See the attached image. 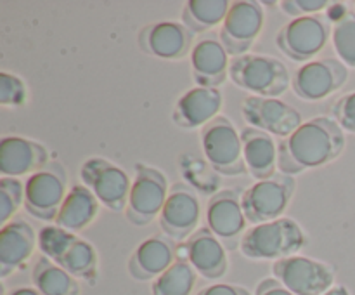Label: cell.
<instances>
[{
    "label": "cell",
    "mask_w": 355,
    "mask_h": 295,
    "mask_svg": "<svg viewBox=\"0 0 355 295\" xmlns=\"http://www.w3.org/2000/svg\"><path fill=\"white\" fill-rule=\"evenodd\" d=\"M83 186L89 187L101 205L111 212L127 210L132 183L123 169L106 158H89L80 169Z\"/></svg>",
    "instance_id": "obj_9"
},
{
    "label": "cell",
    "mask_w": 355,
    "mask_h": 295,
    "mask_svg": "<svg viewBox=\"0 0 355 295\" xmlns=\"http://www.w3.org/2000/svg\"><path fill=\"white\" fill-rule=\"evenodd\" d=\"M322 295H350V292L347 290V287H343V285H336V287H331Z\"/></svg>",
    "instance_id": "obj_37"
},
{
    "label": "cell",
    "mask_w": 355,
    "mask_h": 295,
    "mask_svg": "<svg viewBox=\"0 0 355 295\" xmlns=\"http://www.w3.org/2000/svg\"><path fill=\"white\" fill-rule=\"evenodd\" d=\"M229 65V54L217 33L200 37L191 51V71L198 87L217 89L227 80Z\"/></svg>",
    "instance_id": "obj_18"
},
{
    "label": "cell",
    "mask_w": 355,
    "mask_h": 295,
    "mask_svg": "<svg viewBox=\"0 0 355 295\" xmlns=\"http://www.w3.org/2000/svg\"><path fill=\"white\" fill-rule=\"evenodd\" d=\"M329 33H331L329 23L322 17H297L277 31L276 44L291 61L311 62V59L324 49Z\"/></svg>",
    "instance_id": "obj_12"
},
{
    "label": "cell",
    "mask_w": 355,
    "mask_h": 295,
    "mask_svg": "<svg viewBox=\"0 0 355 295\" xmlns=\"http://www.w3.org/2000/svg\"><path fill=\"white\" fill-rule=\"evenodd\" d=\"M201 146L215 172L227 177L241 176L246 172L241 134L236 132L232 121L224 115H218L215 120L201 128Z\"/></svg>",
    "instance_id": "obj_6"
},
{
    "label": "cell",
    "mask_w": 355,
    "mask_h": 295,
    "mask_svg": "<svg viewBox=\"0 0 355 295\" xmlns=\"http://www.w3.org/2000/svg\"><path fill=\"white\" fill-rule=\"evenodd\" d=\"M241 111L252 127L283 139L293 134L304 124L298 110L277 97L248 96L243 101Z\"/></svg>",
    "instance_id": "obj_15"
},
{
    "label": "cell",
    "mask_w": 355,
    "mask_h": 295,
    "mask_svg": "<svg viewBox=\"0 0 355 295\" xmlns=\"http://www.w3.org/2000/svg\"><path fill=\"white\" fill-rule=\"evenodd\" d=\"M186 259L198 274L207 280H218L227 273V253L217 236L207 228H200L187 238Z\"/></svg>",
    "instance_id": "obj_21"
},
{
    "label": "cell",
    "mask_w": 355,
    "mask_h": 295,
    "mask_svg": "<svg viewBox=\"0 0 355 295\" xmlns=\"http://www.w3.org/2000/svg\"><path fill=\"white\" fill-rule=\"evenodd\" d=\"M24 205V184L14 177L0 179V222L7 224Z\"/></svg>",
    "instance_id": "obj_30"
},
{
    "label": "cell",
    "mask_w": 355,
    "mask_h": 295,
    "mask_svg": "<svg viewBox=\"0 0 355 295\" xmlns=\"http://www.w3.org/2000/svg\"><path fill=\"white\" fill-rule=\"evenodd\" d=\"M241 144L250 176L259 180L276 176L279 151L272 135L255 127H246L241 130Z\"/></svg>",
    "instance_id": "obj_23"
},
{
    "label": "cell",
    "mask_w": 355,
    "mask_h": 295,
    "mask_svg": "<svg viewBox=\"0 0 355 295\" xmlns=\"http://www.w3.org/2000/svg\"><path fill=\"white\" fill-rule=\"evenodd\" d=\"M224 97L218 89L193 87L177 99L172 120L180 128L205 127L218 117Z\"/></svg>",
    "instance_id": "obj_20"
},
{
    "label": "cell",
    "mask_w": 355,
    "mask_h": 295,
    "mask_svg": "<svg viewBox=\"0 0 355 295\" xmlns=\"http://www.w3.org/2000/svg\"><path fill=\"white\" fill-rule=\"evenodd\" d=\"M200 200L191 186L177 183L170 187L163 210L159 214V228L175 239L189 238L200 222Z\"/></svg>",
    "instance_id": "obj_17"
},
{
    "label": "cell",
    "mask_w": 355,
    "mask_h": 295,
    "mask_svg": "<svg viewBox=\"0 0 355 295\" xmlns=\"http://www.w3.org/2000/svg\"><path fill=\"white\" fill-rule=\"evenodd\" d=\"M196 271L186 257H179L162 276L153 281V295H191L196 285Z\"/></svg>",
    "instance_id": "obj_28"
},
{
    "label": "cell",
    "mask_w": 355,
    "mask_h": 295,
    "mask_svg": "<svg viewBox=\"0 0 355 295\" xmlns=\"http://www.w3.org/2000/svg\"><path fill=\"white\" fill-rule=\"evenodd\" d=\"M243 191L222 189L210 198L207 205L208 229L227 250H236L246 229V215L243 212Z\"/></svg>",
    "instance_id": "obj_13"
},
{
    "label": "cell",
    "mask_w": 355,
    "mask_h": 295,
    "mask_svg": "<svg viewBox=\"0 0 355 295\" xmlns=\"http://www.w3.org/2000/svg\"><path fill=\"white\" fill-rule=\"evenodd\" d=\"M345 148L343 128L333 118L314 117L304 121L277 144V169L284 176L300 174L331 163Z\"/></svg>",
    "instance_id": "obj_1"
},
{
    "label": "cell",
    "mask_w": 355,
    "mask_h": 295,
    "mask_svg": "<svg viewBox=\"0 0 355 295\" xmlns=\"http://www.w3.org/2000/svg\"><path fill=\"white\" fill-rule=\"evenodd\" d=\"M175 260V250L172 243L163 238H149L142 242L130 255L128 273L137 281L156 280Z\"/></svg>",
    "instance_id": "obj_24"
},
{
    "label": "cell",
    "mask_w": 355,
    "mask_h": 295,
    "mask_svg": "<svg viewBox=\"0 0 355 295\" xmlns=\"http://www.w3.org/2000/svg\"><path fill=\"white\" fill-rule=\"evenodd\" d=\"M297 189V180L291 176L276 174L266 180L243 191V212L250 224H263V222L281 219L290 205Z\"/></svg>",
    "instance_id": "obj_7"
},
{
    "label": "cell",
    "mask_w": 355,
    "mask_h": 295,
    "mask_svg": "<svg viewBox=\"0 0 355 295\" xmlns=\"http://www.w3.org/2000/svg\"><path fill=\"white\" fill-rule=\"evenodd\" d=\"M9 295H42L37 288H31V287H19V288H14L12 292H9Z\"/></svg>",
    "instance_id": "obj_36"
},
{
    "label": "cell",
    "mask_w": 355,
    "mask_h": 295,
    "mask_svg": "<svg viewBox=\"0 0 355 295\" xmlns=\"http://www.w3.org/2000/svg\"><path fill=\"white\" fill-rule=\"evenodd\" d=\"M166 177L158 169L148 165H135V179L125 215L135 226H148L159 217L168 196Z\"/></svg>",
    "instance_id": "obj_10"
},
{
    "label": "cell",
    "mask_w": 355,
    "mask_h": 295,
    "mask_svg": "<svg viewBox=\"0 0 355 295\" xmlns=\"http://www.w3.org/2000/svg\"><path fill=\"white\" fill-rule=\"evenodd\" d=\"M31 281L42 295H78L80 285L75 276L42 255L31 271Z\"/></svg>",
    "instance_id": "obj_26"
},
{
    "label": "cell",
    "mask_w": 355,
    "mask_h": 295,
    "mask_svg": "<svg viewBox=\"0 0 355 295\" xmlns=\"http://www.w3.org/2000/svg\"><path fill=\"white\" fill-rule=\"evenodd\" d=\"M231 3L227 0H189L184 3L182 23L194 35L203 33L218 23H224Z\"/></svg>",
    "instance_id": "obj_27"
},
{
    "label": "cell",
    "mask_w": 355,
    "mask_h": 295,
    "mask_svg": "<svg viewBox=\"0 0 355 295\" xmlns=\"http://www.w3.org/2000/svg\"><path fill=\"white\" fill-rule=\"evenodd\" d=\"M349 80V68L336 58H322L305 62L297 69L291 87L304 101H321L342 89Z\"/></svg>",
    "instance_id": "obj_14"
},
{
    "label": "cell",
    "mask_w": 355,
    "mask_h": 295,
    "mask_svg": "<svg viewBox=\"0 0 355 295\" xmlns=\"http://www.w3.org/2000/svg\"><path fill=\"white\" fill-rule=\"evenodd\" d=\"M333 118L343 132L355 134V90L342 96L333 104Z\"/></svg>",
    "instance_id": "obj_32"
},
{
    "label": "cell",
    "mask_w": 355,
    "mask_h": 295,
    "mask_svg": "<svg viewBox=\"0 0 355 295\" xmlns=\"http://www.w3.org/2000/svg\"><path fill=\"white\" fill-rule=\"evenodd\" d=\"M255 295H293L286 287L279 283L276 278H266L257 285Z\"/></svg>",
    "instance_id": "obj_35"
},
{
    "label": "cell",
    "mask_w": 355,
    "mask_h": 295,
    "mask_svg": "<svg viewBox=\"0 0 355 295\" xmlns=\"http://www.w3.org/2000/svg\"><path fill=\"white\" fill-rule=\"evenodd\" d=\"M263 23H266V12H263L262 3L257 0L232 2L218 31V37L227 54L234 58L248 54V51L262 33Z\"/></svg>",
    "instance_id": "obj_11"
},
{
    "label": "cell",
    "mask_w": 355,
    "mask_h": 295,
    "mask_svg": "<svg viewBox=\"0 0 355 295\" xmlns=\"http://www.w3.org/2000/svg\"><path fill=\"white\" fill-rule=\"evenodd\" d=\"M229 78L236 87L259 97H277L288 90L291 75L286 65L272 56L243 54L232 58Z\"/></svg>",
    "instance_id": "obj_4"
},
{
    "label": "cell",
    "mask_w": 355,
    "mask_h": 295,
    "mask_svg": "<svg viewBox=\"0 0 355 295\" xmlns=\"http://www.w3.org/2000/svg\"><path fill=\"white\" fill-rule=\"evenodd\" d=\"M307 243L300 224L290 217L253 226L243 235L239 250L252 260H281L297 255Z\"/></svg>",
    "instance_id": "obj_2"
},
{
    "label": "cell",
    "mask_w": 355,
    "mask_h": 295,
    "mask_svg": "<svg viewBox=\"0 0 355 295\" xmlns=\"http://www.w3.org/2000/svg\"><path fill=\"white\" fill-rule=\"evenodd\" d=\"M38 243L31 224L23 217H14L0 231V276L7 278L19 269L33 253Z\"/></svg>",
    "instance_id": "obj_22"
},
{
    "label": "cell",
    "mask_w": 355,
    "mask_h": 295,
    "mask_svg": "<svg viewBox=\"0 0 355 295\" xmlns=\"http://www.w3.org/2000/svg\"><path fill=\"white\" fill-rule=\"evenodd\" d=\"M194 33L180 21H156L141 30L137 44L148 56L177 61L193 51Z\"/></svg>",
    "instance_id": "obj_16"
},
{
    "label": "cell",
    "mask_w": 355,
    "mask_h": 295,
    "mask_svg": "<svg viewBox=\"0 0 355 295\" xmlns=\"http://www.w3.org/2000/svg\"><path fill=\"white\" fill-rule=\"evenodd\" d=\"M49 151L31 139L9 135L0 141V174L2 177L31 176L49 165Z\"/></svg>",
    "instance_id": "obj_19"
},
{
    "label": "cell",
    "mask_w": 355,
    "mask_h": 295,
    "mask_svg": "<svg viewBox=\"0 0 355 295\" xmlns=\"http://www.w3.org/2000/svg\"><path fill=\"white\" fill-rule=\"evenodd\" d=\"M333 45L347 68H355V12L347 10L333 26Z\"/></svg>",
    "instance_id": "obj_29"
},
{
    "label": "cell",
    "mask_w": 355,
    "mask_h": 295,
    "mask_svg": "<svg viewBox=\"0 0 355 295\" xmlns=\"http://www.w3.org/2000/svg\"><path fill=\"white\" fill-rule=\"evenodd\" d=\"M38 248L71 276L94 280L97 274V252L87 239L59 226H45L38 233Z\"/></svg>",
    "instance_id": "obj_3"
},
{
    "label": "cell",
    "mask_w": 355,
    "mask_h": 295,
    "mask_svg": "<svg viewBox=\"0 0 355 295\" xmlns=\"http://www.w3.org/2000/svg\"><path fill=\"white\" fill-rule=\"evenodd\" d=\"M331 3L328 0H283L281 2V9L284 14L291 17H305L312 16L314 12L326 9Z\"/></svg>",
    "instance_id": "obj_33"
},
{
    "label": "cell",
    "mask_w": 355,
    "mask_h": 295,
    "mask_svg": "<svg viewBox=\"0 0 355 295\" xmlns=\"http://www.w3.org/2000/svg\"><path fill=\"white\" fill-rule=\"evenodd\" d=\"M68 194V174L61 162H51L24 183V210L40 221H55Z\"/></svg>",
    "instance_id": "obj_5"
},
{
    "label": "cell",
    "mask_w": 355,
    "mask_h": 295,
    "mask_svg": "<svg viewBox=\"0 0 355 295\" xmlns=\"http://www.w3.org/2000/svg\"><path fill=\"white\" fill-rule=\"evenodd\" d=\"M274 278L293 295H322L335 283V269L312 257L291 255L272 264Z\"/></svg>",
    "instance_id": "obj_8"
},
{
    "label": "cell",
    "mask_w": 355,
    "mask_h": 295,
    "mask_svg": "<svg viewBox=\"0 0 355 295\" xmlns=\"http://www.w3.org/2000/svg\"><path fill=\"white\" fill-rule=\"evenodd\" d=\"M26 101V85L12 73H0V104L6 108H16Z\"/></svg>",
    "instance_id": "obj_31"
},
{
    "label": "cell",
    "mask_w": 355,
    "mask_h": 295,
    "mask_svg": "<svg viewBox=\"0 0 355 295\" xmlns=\"http://www.w3.org/2000/svg\"><path fill=\"white\" fill-rule=\"evenodd\" d=\"M198 295H252L245 287L231 283H215L198 292Z\"/></svg>",
    "instance_id": "obj_34"
},
{
    "label": "cell",
    "mask_w": 355,
    "mask_h": 295,
    "mask_svg": "<svg viewBox=\"0 0 355 295\" xmlns=\"http://www.w3.org/2000/svg\"><path fill=\"white\" fill-rule=\"evenodd\" d=\"M99 205V200L94 196L89 187L83 186V184H75L68 191L64 203L59 208L55 226L76 235L96 221Z\"/></svg>",
    "instance_id": "obj_25"
}]
</instances>
